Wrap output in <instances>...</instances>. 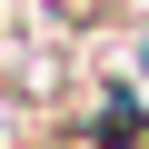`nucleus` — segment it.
I'll use <instances>...</instances> for the list:
<instances>
[{
	"instance_id": "nucleus-1",
	"label": "nucleus",
	"mask_w": 149,
	"mask_h": 149,
	"mask_svg": "<svg viewBox=\"0 0 149 149\" xmlns=\"http://www.w3.org/2000/svg\"><path fill=\"white\" fill-rule=\"evenodd\" d=\"M139 139V100L129 90H100V109H90V149H129Z\"/></svg>"
}]
</instances>
